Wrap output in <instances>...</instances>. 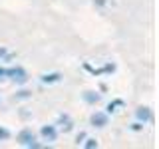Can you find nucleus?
Returning a JSON list of instances; mask_svg holds the SVG:
<instances>
[{
  "instance_id": "39448f33",
  "label": "nucleus",
  "mask_w": 159,
  "mask_h": 149,
  "mask_svg": "<svg viewBox=\"0 0 159 149\" xmlns=\"http://www.w3.org/2000/svg\"><path fill=\"white\" fill-rule=\"evenodd\" d=\"M149 117H151V113H149V109H147V107H139V109H137V119L149 121Z\"/></svg>"
},
{
  "instance_id": "f257e3e1",
  "label": "nucleus",
  "mask_w": 159,
  "mask_h": 149,
  "mask_svg": "<svg viewBox=\"0 0 159 149\" xmlns=\"http://www.w3.org/2000/svg\"><path fill=\"white\" fill-rule=\"evenodd\" d=\"M18 141L22 143L24 147H38V143H36V135H34L30 129H22V131L18 133Z\"/></svg>"
},
{
  "instance_id": "6e6552de",
  "label": "nucleus",
  "mask_w": 159,
  "mask_h": 149,
  "mask_svg": "<svg viewBox=\"0 0 159 149\" xmlns=\"http://www.w3.org/2000/svg\"><path fill=\"white\" fill-rule=\"evenodd\" d=\"M8 137H10V131H8V129H4V127H0V141H6Z\"/></svg>"
},
{
  "instance_id": "9d476101",
  "label": "nucleus",
  "mask_w": 159,
  "mask_h": 149,
  "mask_svg": "<svg viewBox=\"0 0 159 149\" xmlns=\"http://www.w3.org/2000/svg\"><path fill=\"white\" fill-rule=\"evenodd\" d=\"M0 76H6V70H2V68H0Z\"/></svg>"
},
{
  "instance_id": "7ed1b4c3",
  "label": "nucleus",
  "mask_w": 159,
  "mask_h": 149,
  "mask_svg": "<svg viewBox=\"0 0 159 149\" xmlns=\"http://www.w3.org/2000/svg\"><path fill=\"white\" fill-rule=\"evenodd\" d=\"M92 123L96 127H103V125H107V115L106 113H102V111H96L92 115Z\"/></svg>"
},
{
  "instance_id": "423d86ee",
  "label": "nucleus",
  "mask_w": 159,
  "mask_h": 149,
  "mask_svg": "<svg viewBox=\"0 0 159 149\" xmlns=\"http://www.w3.org/2000/svg\"><path fill=\"white\" fill-rule=\"evenodd\" d=\"M84 99L89 102V103H93V102H98V99H99V96H98V93H93V92H86V93H84Z\"/></svg>"
},
{
  "instance_id": "20e7f679",
  "label": "nucleus",
  "mask_w": 159,
  "mask_h": 149,
  "mask_svg": "<svg viewBox=\"0 0 159 149\" xmlns=\"http://www.w3.org/2000/svg\"><path fill=\"white\" fill-rule=\"evenodd\" d=\"M42 137L48 139V141H56V137H58L56 127H54V125H44L42 127Z\"/></svg>"
},
{
  "instance_id": "1a4fd4ad",
  "label": "nucleus",
  "mask_w": 159,
  "mask_h": 149,
  "mask_svg": "<svg viewBox=\"0 0 159 149\" xmlns=\"http://www.w3.org/2000/svg\"><path fill=\"white\" fill-rule=\"evenodd\" d=\"M86 147H98V143H96V139H88V143H86Z\"/></svg>"
},
{
  "instance_id": "f03ea898",
  "label": "nucleus",
  "mask_w": 159,
  "mask_h": 149,
  "mask_svg": "<svg viewBox=\"0 0 159 149\" xmlns=\"http://www.w3.org/2000/svg\"><path fill=\"white\" fill-rule=\"evenodd\" d=\"M6 76H12V79H16L18 84H24L26 82V72L22 68H12V70H6Z\"/></svg>"
},
{
  "instance_id": "0eeeda50",
  "label": "nucleus",
  "mask_w": 159,
  "mask_h": 149,
  "mask_svg": "<svg viewBox=\"0 0 159 149\" xmlns=\"http://www.w3.org/2000/svg\"><path fill=\"white\" fill-rule=\"evenodd\" d=\"M60 76L58 74H50V76H42V82H58Z\"/></svg>"
}]
</instances>
